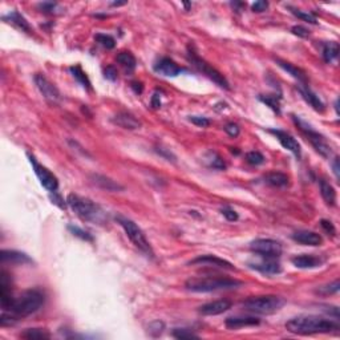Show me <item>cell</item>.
I'll list each match as a JSON object with an SVG mask.
<instances>
[{"label":"cell","instance_id":"obj_21","mask_svg":"<svg viewBox=\"0 0 340 340\" xmlns=\"http://www.w3.org/2000/svg\"><path fill=\"white\" fill-rule=\"evenodd\" d=\"M0 258H2V263H14V265L33 263V260L27 254L16 251V250H2Z\"/></svg>","mask_w":340,"mask_h":340},{"label":"cell","instance_id":"obj_30","mask_svg":"<svg viewBox=\"0 0 340 340\" xmlns=\"http://www.w3.org/2000/svg\"><path fill=\"white\" fill-rule=\"evenodd\" d=\"M323 59L326 63H332L333 60H336L339 56V44L336 42L326 43L323 46Z\"/></svg>","mask_w":340,"mask_h":340},{"label":"cell","instance_id":"obj_45","mask_svg":"<svg viewBox=\"0 0 340 340\" xmlns=\"http://www.w3.org/2000/svg\"><path fill=\"white\" fill-rule=\"evenodd\" d=\"M37 7L44 14H56V10L59 8V6L56 3H40Z\"/></svg>","mask_w":340,"mask_h":340},{"label":"cell","instance_id":"obj_34","mask_svg":"<svg viewBox=\"0 0 340 340\" xmlns=\"http://www.w3.org/2000/svg\"><path fill=\"white\" fill-rule=\"evenodd\" d=\"M21 337L29 340L49 339L51 335H49V332H47L46 330H43V328H28V330H25L24 332L21 333Z\"/></svg>","mask_w":340,"mask_h":340},{"label":"cell","instance_id":"obj_12","mask_svg":"<svg viewBox=\"0 0 340 340\" xmlns=\"http://www.w3.org/2000/svg\"><path fill=\"white\" fill-rule=\"evenodd\" d=\"M14 294H12V281L10 274L6 270L0 273V303L3 311H7L14 305Z\"/></svg>","mask_w":340,"mask_h":340},{"label":"cell","instance_id":"obj_29","mask_svg":"<svg viewBox=\"0 0 340 340\" xmlns=\"http://www.w3.org/2000/svg\"><path fill=\"white\" fill-rule=\"evenodd\" d=\"M116 59H117V63H119L120 65L124 68V69L127 70V72H133L134 68H136V65H137L136 57H134L130 52H128V51H123V52H120L119 55H117Z\"/></svg>","mask_w":340,"mask_h":340},{"label":"cell","instance_id":"obj_2","mask_svg":"<svg viewBox=\"0 0 340 340\" xmlns=\"http://www.w3.org/2000/svg\"><path fill=\"white\" fill-rule=\"evenodd\" d=\"M46 301V295L39 288L27 290L25 292L14 300V305L10 309L11 314L18 319V318H25V316L35 314L39 311Z\"/></svg>","mask_w":340,"mask_h":340},{"label":"cell","instance_id":"obj_7","mask_svg":"<svg viewBox=\"0 0 340 340\" xmlns=\"http://www.w3.org/2000/svg\"><path fill=\"white\" fill-rule=\"evenodd\" d=\"M116 221L117 223L124 229V232H125V234L128 235V238L132 241V243L136 246L137 249L140 250V251H142L145 255L150 256V258L155 256L153 249H152L150 243H149V241H147L146 237H145L144 232H142V230H141L132 219L123 217V215H117Z\"/></svg>","mask_w":340,"mask_h":340},{"label":"cell","instance_id":"obj_9","mask_svg":"<svg viewBox=\"0 0 340 340\" xmlns=\"http://www.w3.org/2000/svg\"><path fill=\"white\" fill-rule=\"evenodd\" d=\"M250 250L259 256L269 258V259H277L282 255V251H283L281 243L270 238L255 239L250 245Z\"/></svg>","mask_w":340,"mask_h":340},{"label":"cell","instance_id":"obj_28","mask_svg":"<svg viewBox=\"0 0 340 340\" xmlns=\"http://www.w3.org/2000/svg\"><path fill=\"white\" fill-rule=\"evenodd\" d=\"M265 182L274 187H284L288 185V177L284 173L273 172L265 175Z\"/></svg>","mask_w":340,"mask_h":340},{"label":"cell","instance_id":"obj_22","mask_svg":"<svg viewBox=\"0 0 340 340\" xmlns=\"http://www.w3.org/2000/svg\"><path fill=\"white\" fill-rule=\"evenodd\" d=\"M292 265L298 269H303V270H307V269H316V267L322 266L323 260L318 256L310 255V254H303V255H296L291 259Z\"/></svg>","mask_w":340,"mask_h":340},{"label":"cell","instance_id":"obj_51","mask_svg":"<svg viewBox=\"0 0 340 340\" xmlns=\"http://www.w3.org/2000/svg\"><path fill=\"white\" fill-rule=\"evenodd\" d=\"M130 87H132V89L136 92L137 95H141V93H142V91H144V87H142V84H141V83H138V81H133V83L130 84Z\"/></svg>","mask_w":340,"mask_h":340},{"label":"cell","instance_id":"obj_38","mask_svg":"<svg viewBox=\"0 0 340 340\" xmlns=\"http://www.w3.org/2000/svg\"><path fill=\"white\" fill-rule=\"evenodd\" d=\"M68 230H69V232L72 233L74 237H79V238L84 239V241H88V242H92V241H93V237H92L89 233L85 232V230H83V229L78 228V226L69 224V226H68Z\"/></svg>","mask_w":340,"mask_h":340},{"label":"cell","instance_id":"obj_20","mask_svg":"<svg viewBox=\"0 0 340 340\" xmlns=\"http://www.w3.org/2000/svg\"><path fill=\"white\" fill-rule=\"evenodd\" d=\"M260 320L254 316H230L224 320V326L228 327L229 330H237L242 327L258 326Z\"/></svg>","mask_w":340,"mask_h":340},{"label":"cell","instance_id":"obj_35","mask_svg":"<svg viewBox=\"0 0 340 340\" xmlns=\"http://www.w3.org/2000/svg\"><path fill=\"white\" fill-rule=\"evenodd\" d=\"M95 40L100 44V46H102L106 49H113L116 47L115 39H113L110 35H106V33H97V35L95 36Z\"/></svg>","mask_w":340,"mask_h":340},{"label":"cell","instance_id":"obj_14","mask_svg":"<svg viewBox=\"0 0 340 340\" xmlns=\"http://www.w3.org/2000/svg\"><path fill=\"white\" fill-rule=\"evenodd\" d=\"M192 266H207L214 269H226V270H234V266L229 260H224L222 258H218L215 255H200L192 259L189 262Z\"/></svg>","mask_w":340,"mask_h":340},{"label":"cell","instance_id":"obj_13","mask_svg":"<svg viewBox=\"0 0 340 340\" xmlns=\"http://www.w3.org/2000/svg\"><path fill=\"white\" fill-rule=\"evenodd\" d=\"M269 132L277 137V140L281 142L282 146H283L284 149H287V150L291 152L292 155L298 158V160L301 157L300 144H299L298 141L295 140L291 134L287 133V132H284V130H281V129H270Z\"/></svg>","mask_w":340,"mask_h":340},{"label":"cell","instance_id":"obj_48","mask_svg":"<svg viewBox=\"0 0 340 340\" xmlns=\"http://www.w3.org/2000/svg\"><path fill=\"white\" fill-rule=\"evenodd\" d=\"M104 76L105 79L110 81H116L117 80V69L113 65H108V67L104 69Z\"/></svg>","mask_w":340,"mask_h":340},{"label":"cell","instance_id":"obj_25","mask_svg":"<svg viewBox=\"0 0 340 340\" xmlns=\"http://www.w3.org/2000/svg\"><path fill=\"white\" fill-rule=\"evenodd\" d=\"M277 63L282 69L286 70L288 74H291L295 80H298L299 84H307V76H306V73L300 69V68L295 67L294 64L288 63V61H284V60L281 59H277Z\"/></svg>","mask_w":340,"mask_h":340},{"label":"cell","instance_id":"obj_44","mask_svg":"<svg viewBox=\"0 0 340 340\" xmlns=\"http://www.w3.org/2000/svg\"><path fill=\"white\" fill-rule=\"evenodd\" d=\"M221 213L223 214V217L230 222L237 221V219H238V213H237L234 209H232V207H229V206L223 207V209L221 210Z\"/></svg>","mask_w":340,"mask_h":340},{"label":"cell","instance_id":"obj_52","mask_svg":"<svg viewBox=\"0 0 340 340\" xmlns=\"http://www.w3.org/2000/svg\"><path fill=\"white\" fill-rule=\"evenodd\" d=\"M152 106H153V108H156V109L161 106V100H160L158 92H156L155 95H153V97H152Z\"/></svg>","mask_w":340,"mask_h":340},{"label":"cell","instance_id":"obj_24","mask_svg":"<svg viewBox=\"0 0 340 340\" xmlns=\"http://www.w3.org/2000/svg\"><path fill=\"white\" fill-rule=\"evenodd\" d=\"M91 179L95 185H97L101 189L106 190V192H121V190H124V186H121L119 182L113 181L112 178H109L106 175L92 174Z\"/></svg>","mask_w":340,"mask_h":340},{"label":"cell","instance_id":"obj_50","mask_svg":"<svg viewBox=\"0 0 340 340\" xmlns=\"http://www.w3.org/2000/svg\"><path fill=\"white\" fill-rule=\"evenodd\" d=\"M332 169H333V174L337 179L340 178V166H339V157H335L332 162Z\"/></svg>","mask_w":340,"mask_h":340},{"label":"cell","instance_id":"obj_37","mask_svg":"<svg viewBox=\"0 0 340 340\" xmlns=\"http://www.w3.org/2000/svg\"><path fill=\"white\" fill-rule=\"evenodd\" d=\"M340 288V282L339 279H335L332 283L326 284V286H322L316 290V292L320 295H331V294H336Z\"/></svg>","mask_w":340,"mask_h":340},{"label":"cell","instance_id":"obj_40","mask_svg":"<svg viewBox=\"0 0 340 340\" xmlns=\"http://www.w3.org/2000/svg\"><path fill=\"white\" fill-rule=\"evenodd\" d=\"M164 330H165V324H164V322H160V320L150 323L149 327H147V332L150 333L152 336H160L164 332Z\"/></svg>","mask_w":340,"mask_h":340},{"label":"cell","instance_id":"obj_46","mask_svg":"<svg viewBox=\"0 0 340 340\" xmlns=\"http://www.w3.org/2000/svg\"><path fill=\"white\" fill-rule=\"evenodd\" d=\"M291 32L295 36H299V37H303V39L310 36V31L303 25H294L291 28Z\"/></svg>","mask_w":340,"mask_h":340},{"label":"cell","instance_id":"obj_42","mask_svg":"<svg viewBox=\"0 0 340 340\" xmlns=\"http://www.w3.org/2000/svg\"><path fill=\"white\" fill-rule=\"evenodd\" d=\"M189 120L194 124V125H197V127L200 128H206L210 125V120L204 116H190Z\"/></svg>","mask_w":340,"mask_h":340},{"label":"cell","instance_id":"obj_15","mask_svg":"<svg viewBox=\"0 0 340 340\" xmlns=\"http://www.w3.org/2000/svg\"><path fill=\"white\" fill-rule=\"evenodd\" d=\"M296 89L299 91V93H300V96L303 97V100H305L307 104H310V106H311L314 110H316V112H320V113L324 112V109H326L324 102L320 100L319 96L311 91V88H310L309 85H307V84H299V85H296Z\"/></svg>","mask_w":340,"mask_h":340},{"label":"cell","instance_id":"obj_10","mask_svg":"<svg viewBox=\"0 0 340 340\" xmlns=\"http://www.w3.org/2000/svg\"><path fill=\"white\" fill-rule=\"evenodd\" d=\"M28 158L32 168L35 170V174L37 175V178H39V181L42 182V185L44 186L48 192H51V193H56L57 189H59V181H57L56 175L53 174L51 170H48L46 166H43L42 164H39L37 160H36L32 155H29V153Z\"/></svg>","mask_w":340,"mask_h":340},{"label":"cell","instance_id":"obj_49","mask_svg":"<svg viewBox=\"0 0 340 340\" xmlns=\"http://www.w3.org/2000/svg\"><path fill=\"white\" fill-rule=\"evenodd\" d=\"M269 8V3L265 2V0H259V2H255V3L251 6V10L254 12H265V11Z\"/></svg>","mask_w":340,"mask_h":340},{"label":"cell","instance_id":"obj_8","mask_svg":"<svg viewBox=\"0 0 340 340\" xmlns=\"http://www.w3.org/2000/svg\"><path fill=\"white\" fill-rule=\"evenodd\" d=\"M292 120H294L295 125H296V127L301 130V133L305 134V136L307 137V140L311 142L314 149H315V150L318 152L320 156H323L324 158L330 157L331 153H332V149H331V146L326 141V138H324V137H323L320 133H318L316 130L312 129L310 125H307L305 121H301L299 117L292 116Z\"/></svg>","mask_w":340,"mask_h":340},{"label":"cell","instance_id":"obj_5","mask_svg":"<svg viewBox=\"0 0 340 340\" xmlns=\"http://www.w3.org/2000/svg\"><path fill=\"white\" fill-rule=\"evenodd\" d=\"M284 299L277 295H260V296H250L242 301L245 310L259 315H271L275 314L284 306Z\"/></svg>","mask_w":340,"mask_h":340},{"label":"cell","instance_id":"obj_32","mask_svg":"<svg viewBox=\"0 0 340 340\" xmlns=\"http://www.w3.org/2000/svg\"><path fill=\"white\" fill-rule=\"evenodd\" d=\"M259 100L262 102H265L267 106H270L274 112L281 115V96H275V95H260Z\"/></svg>","mask_w":340,"mask_h":340},{"label":"cell","instance_id":"obj_6","mask_svg":"<svg viewBox=\"0 0 340 340\" xmlns=\"http://www.w3.org/2000/svg\"><path fill=\"white\" fill-rule=\"evenodd\" d=\"M187 60H189L190 63H192V65H193L198 72L205 74L207 79H210V80L213 81V83H215L218 87H221L222 89H226V91L230 89V84H229V81L226 80V78H224L223 74H222L218 69H215L213 65H210V64L207 63L206 60L202 59V57L196 52V49H194V47L192 46V44L187 47Z\"/></svg>","mask_w":340,"mask_h":340},{"label":"cell","instance_id":"obj_26","mask_svg":"<svg viewBox=\"0 0 340 340\" xmlns=\"http://www.w3.org/2000/svg\"><path fill=\"white\" fill-rule=\"evenodd\" d=\"M319 187L320 194H322L323 200L326 201V204L330 205V206H335V204H336V192L333 189V186L327 179L320 178Z\"/></svg>","mask_w":340,"mask_h":340},{"label":"cell","instance_id":"obj_19","mask_svg":"<svg viewBox=\"0 0 340 340\" xmlns=\"http://www.w3.org/2000/svg\"><path fill=\"white\" fill-rule=\"evenodd\" d=\"M292 239L295 242L305 246H320L323 243L322 235L310 230H299L292 234Z\"/></svg>","mask_w":340,"mask_h":340},{"label":"cell","instance_id":"obj_4","mask_svg":"<svg viewBox=\"0 0 340 340\" xmlns=\"http://www.w3.org/2000/svg\"><path fill=\"white\" fill-rule=\"evenodd\" d=\"M67 204L72 211L84 221L95 222V223H102L105 221V213L102 211L101 207L88 198L80 197L78 194H69L67 198Z\"/></svg>","mask_w":340,"mask_h":340},{"label":"cell","instance_id":"obj_23","mask_svg":"<svg viewBox=\"0 0 340 340\" xmlns=\"http://www.w3.org/2000/svg\"><path fill=\"white\" fill-rule=\"evenodd\" d=\"M265 259L266 260L259 263H250V267L259 273L266 274V275H275V274L281 273V263H278L275 259H269V258H265Z\"/></svg>","mask_w":340,"mask_h":340},{"label":"cell","instance_id":"obj_36","mask_svg":"<svg viewBox=\"0 0 340 340\" xmlns=\"http://www.w3.org/2000/svg\"><path fill=\"white\" fill-rule=\"evenodd\" d=\"M288 8L291 10L292 15H295V16L300 19V20L306 21V23H310V24H316V23H318L315 16H314L312 14H310V12H305V11H300V10H298V8H294V7H288Z\"/></svg>","mask_w":340,"mask_h":340},{"label":"cell","instance_id":"obj_16","mask_svg":"<svg viewBox=\"0 0 340 340\" xmlns=\"http://www.w3.org/2000/svg\"><path fill=\"white\" fill-rule=\"evenodd\" d=\"M155 70L157 73L166 76V78H175L178 76L183 69L179 65H177L174 60L169 59V57H162L155 64Z\"/></svg>","mask_w":340,"mask_h":340},{"label":"cell","instance_id":"obj_43","mask_svg":"<svg viewBox=\"0 0 340 340\" xmlns=\"http://www.w3.org/2000/svg\"><path fill=\"white\" fill-rule=\"evenodd\" d=\"M224 132L229 134L230 137H233V138H235V137H238L239 133H241V129H239V127L237 125V124L234 123H229L224 125Z\"/></svg>","mask_w":340,"mask_h":340},{"label":"cell","instance_id":"obj_17","mask_svg":"<svg viewBox=\"0 0 340 340\" xmlns=\"http://www.w3.org/2000/svg\"><path fill=\"white\" fill-rule=\"evenodd\" d=\"M230 309H232V301L228 300V299H221V300L210 301V303L201 306L198 311L205 316H214L223 314V312H226Z\"/></svg>","mask_w":340,"mask_h":340},{"label":"cell","instance_id":"obj_47","mask_svg":"<svg viewBox=\"0 0 340 340\" xmlns=\"http://www.w3.org/2000/svg\"><path fill=\"white\" fill-rule=\"evenodd\" d=\"M320 226H322L323 230H324V232H326L328 235L336 234V229H335V226H333V223L331 221L322 219V221H320Z\"/></svg>","mask_w":340,"mask_h":340},{"label":"cell","instance_id":"obj_11","mask_svg":"<svg viewBox=\"0 0 340 340\" xmlns=\"http://www.w3.org/2000/svg\"><path fill=\"white\" fill-rule=\"evenodd\" d=\"M35 84L37 87V89L40 91V93L43 95V97L46 98L47 101L51 102V104H57L60 101V98H61L60 91L57 89L56 85L52 84L44 74H35Z\"/></svg>","mask_w":340,"mask_h":340},{"label":"cell","instance_id":"obj_3","mask_svg":"<svg viewBox=\"0 0 340 340\" xmlns=\"http://www.w3.org/2000/svg\"><path fill=\"white\" fill-rule=\"evenodd\" d=\"M242 286V282L232 278H192L186 281L185 287L192 292H213L221 290H233Z\"/></svg>","mask_w":340,"mask_h":340},{"label":"cell","instance_id":"obj_18","mask_svg":"<svg viewBox=\"0 0 340 340\" xmlns=\"http://www.w3.org/2000/svg\"><path fill=\"white\" fill-rule=\"evenodd\" d=\"M113 124L128 130H136L141 128V121L129 112H120L112 119Z\"/></svg>","mask_w":340,"mask_h":340},{"label":"cell","instance_id":"obj_33","mask_svg":"<svg viewBox=\"0 0 340 340\" xmlns=\"http://www.w3.org/2000/svg\"><path fill=\"white\" fill-rule=\"evenodd\" d=\"M206 161L207 165L213 169H217V170H224L226 169V164L222 160V157L215 152H209L206 155Z\"/></svg>","mask_w":340,"mask_h":340},{"label":"cell","instance_id":"obj_27","mask_svg":"<svg viewBox=\"0 0 340 340\" xmlns=\"http://www.w3.org/2000/svg\"><path fill=\"white\" fill-rule=\"evenodd\" d=\"M4 20L11 23V24L16 25V27H18L19 29H21V31L31 32V25H29V23L25 20V18L23 15L19 14L18 11H12V12H10L7 16H4Z\"/></svg>","mask_w":340,"mask_h":340},{"label":"cell","instance_id":"obj_39","mask_svg":"<svg viewBox=\"0 0 340 340\" xmlns=\"http://www.w3.org/2000/svg\"><path fill=\"white\" fill-rule=\"evenodd\" d=\"M246 161L249 162L250 165L258 166L262 165L263 162H265V157H263V155L259 153V152H249L246 155Z\"/></svg>","mask_w":340,"mask_h":340},{"label":"cell","instance_id":"obj_31","mask_svg":"<svg viewBox=\"0 0 340 340\" xmlns=\"http://www.w3.org/2000/svg\"><path fill=\"white\" fill-rule=\"evenodd\" d=\"M69 70H70V73H72V76H73V78L76 79V80H78L81 85H83V88H84V89H87V91H91V89H92L91 81H89V79H88L87 73H85L84 70L81 69L80 65H74V67H70Z\"/></svg>","mask_w":340,"mask_h":340},{"label":"cell","instance_id":"obj_1","mask_svg":"<svg viewBox=\"0 0 340 340\" xmlns=\"http://www.w3.org/2000/svg\"><path fill=\"white\" fill-rule=\"evenodd\" d=\"M286 328L296 335H314V333H330L339 331V324L331 319L316 315H301L292 318L286 323Z\"/></svg>","mask_w":340,"mask_h":340},{"label":"cell","instance_id":"obj_41","mask_svg":"<svg viewBox=\"0 0 340 340\" xmlns=\"http://www.w3.org/2000/svg\"><path fill=\"white\" fill-rule=\"evenodd\" d=\"M173 336L175 339H193V337H198V335L187 328H175L173 331Z\"/></svg>","mask_w":340,"mask_h":340}]
</instances>
